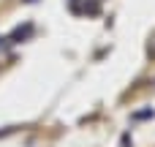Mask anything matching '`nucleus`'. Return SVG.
<instances>
[{"label": "nucleus", "mask_w": 155, "mask_h": 147, "mask_svg": "<svg viewBox=\"0 0 155 147\" xmlns=\"http://www.w3.org/2000/svg\"><path fill=\"white\" fill-rule=\"evenodd\" d=\"M25 3H35V0H25Z\"/></svg>", "instance_id": "obj_2"}, {"label": "nucleus", "mask_w": 155, "mask_h": 147, "mask_svg": "<svg viewBox=\"0 0 155 147\" xmlns=\"http://www.w3.org/2000/svg\"><path fill=\"white\" fill-rule=\"evenodd\" d=\"M30 33H33V27H30V25H25V27H16V30L11 33V41H19V38H27Z\"/></svg>", "instance_id": "obj_1"}]
</instances>
